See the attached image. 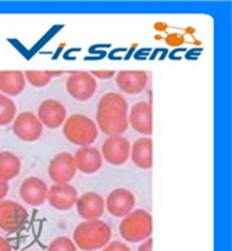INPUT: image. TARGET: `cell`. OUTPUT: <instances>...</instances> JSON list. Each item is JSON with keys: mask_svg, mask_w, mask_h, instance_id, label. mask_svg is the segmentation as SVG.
Returning a JSON list of instances; mask_svg holds the SVG:
<instances>
[{"mask_svg": "<svg viewBox=\"0 0 232 251\" xmlns=\"http://www.w3.org/2000/svg\"><path fill=\"white\" fill-rule=\"evenodd\" d=\"M77 167L74 161V155L67 151L56 154L48 167L49 178L52 179L55 183L63 185V183H70L72 179L77 175Z\"/></svg>", "mask_w": 232, "mask_h": 251, "instance_id": "52a82bcc", "label": "cell"}, {"mask_svg": "<svg viewBox=\"0 0 232 251\" xmlns=\"http://www.w3.org/2000/svg\"><path fill=\"white\" fill-rule=\"evenodd\" d=\"M13 132L23 142H36L43 133V125L40 124L36 114L24 111L18 114L13 121Z\"/></svg>", "mask_w": 232, "mask_h": 251, "instance_id": "ba28073f", "label": "cell"}, {"mask_svg": "<svg viewBox=\"0 0 232 251\" xmlns=\"http://www.w3.org/2000/svg\"><path fill=\"white\" fill-rule=\"evenodd\" d=\"M136 251H153V240L152 239L149 237V239H146L145 242H142Z\"/></svg>", "mask_w": 232, "mask_h": 251, "instance_id": "83f0119b", "label": "cell"}, {"mask_svg": "<svg viewBox=\"0 0 232 251\" xmlns=\"http://www.w3.org/2000/svg\"><path fill=\"white\" fill-rule=\"evenodd\" d=\"M78 196L80 195L77 189L70 183H63V185L55 183L49 187L48 201L50 207H53L55 210L68 211L72 207H75Z\"/></svg>", "mask_w": 232, "mask_h": 251, "instance_id": "9a60e30c", "label": "cell"}, {"mask_svg": "<svg viewBox=\"0 0 232 251\" xmlns=\"http://www.w3.org/2000/svg\"><path fill=\"white\" fill-rule=\"evenodd\" d=\"M166 41L171 46H178V45H182L184 43V38L181 35H178V33H174V35H168Z\"/></svg>", "mask_w": 232, "mask_h": 251, "instance_id": "484cf974", "label": "cell"}, {"mask_svg": "<svg viewBox=\"0 0 232 251\" xmlns=\"http://www.w3.org/2000/svg\"><path fill=\"white\" fill-rule=\"evenodd\" d=\"M25 76L21 71H0V92L4 96H18L25 89Z\"/></svg>", "mask_w": 232, "mask_h": 251, "instance_id": "d6986e66", "label": "cell"}, {"mask_svg": "<svg viewBox=\"0 0 232 251\" xmlns=\"http://www.w3.org/2000/svg\"><path fill=\"white\" fill-rule=\"evenodd\" d=\"M112 227L102 219L84 221L74 230V243L82 251L102 250L112 240Z\"/></svg>", "mask_w": 232, "mask_h": 251, "instance_id": "7a4b0ae2", "label": "cell"}, {"mask_svg": "<svg viewBox=\"0 0 232 251\" xmlns=\"http://www.w3.org/2000/svg\"><path fill=\"white\" fill-rule=\"evenodd\" d=\"M46 74L49 75V78L52 79V78H55V76H61L63 75V71H46Z\"/></svg>", "mask_w": 232, "mask_h": 251, "instance_id": "f546056e", "label": "cell"}, {"mask_svg": "<svg viewBox=\"0 0 232 251\" xmlns=\"http://www.w3.org/2000/svg\"><path fill=\"white\" fill-rule=\"evenodd\" d=\"M17 117L16 103L7 96L0 93V126L8 125Z\"/></svg>", "mask_w": 232, "mask_h": 251, "instance_id": "44dd1931", "label": "cell"}, {"mask_svg": "<svg viewBox=\"0 0 232 251\" xmlns=\"http://www.w3.org/2000/svg\"><path fill=\"white\" fill-rule=\"evenodd\" d=\"M100 154L103 160L112 165H124L129 160L131 154V143L127 138L121 136H109L104 140Z\"/></svg>", "mask_w": 232, "mask_h": 251, "instance_id": "30bf717a", "label": "cell"}, {"mask_svg": "<svg viewBox=\"0 0 232 251\" xmlns=\"http://www.w3.org/2000/svg\"><path fill=\"white\" fill-rule=\"evenodd\" d=\"M128 103L121 95L110 92L97 103L96 126L107 136H121L128 129Z\"/></svg>", "mask_w": 232, "mask_h": 251, "instance_id": "6da1fadb", "label": "cell"}, {"mask_svg": "<svg viewBox=\"0 0 232 251\" xmlns=\"http://www.w3.org/2000/svg\"><path fill=\"white\" fill-rule=\"evenodd\" d=\"M0 251H13L11 244L8 243L7 239H4V237H1V236H0Z\"/></svg>", "mask_w": 232, "mask_h": 251, "instance_id": "f1b7e54d", "label": "cell"}, {"mask_svg": "<svg viewBox=\"0 0 232 251\" xmlns=\"http://www.w3.org/2000/svg\"><path fill=\"white\" fill-rule=\"evenodd\" d=\"M128 124L132 129L150 136L153 132V108L149 101H138L131 107L128 114Z\"/></svg>", "mask_w": 232, "mask_h": 251, "instance_id": "7c38bea8", "label": "cell"}, {"mask_svg": "<svg viewBox=\"0 0 232 251\" xmlns=\"http://www.w3.org/2000/svg\"><path fill=\"white\" fill-rule=\"evenodd\" d=\"M136 199L132 192L128 189L118 187L109 193L107 199H104V207L116 218H124L132 210H135Z\"/></svg>", "mask_w": 232, "mask_h": 251, "instance_id": "9c48e42d", "label": "cell"}, {"mask_svg": "<svg viewBox=\"0 0 232 251\" xmlns=\"http://www.w3.org/2000/svg\"><path fill=\"white\" fill-rule=\"evenodd\" d=\"M75 208L78 211V215L84 221L100 219L106 211L104 199L96 192H87L84 195L78 196Z\"/></svg>", "mask_w": 232, "mask_h": 251, "instance_id": "5bb4252c", "label": "cell"}, {"mask_svg": "<svg viewBox=\"0 0 232 251\" xmlns=\"http://www.w3.org/2000/svg\"><path fill=\"white\" fill-rule=\"evenodd\" d=\"M102 251H131V249L124 242L114 240V242H110L107 246H104Z\"/></svg>", "mask_w": 232, "mask_h": 251, "instance_id": "cb8c5ba5", "label": "cell"}, {"mask_svg": "<svg viewBox=\"0 0 232 251\" xmlns=\"http://www.w3.org/2000/svg\"><path fill=\"white\" fill-rule=\"evenodd\" d=\"M25 81L29 82L33 88H45L48 86L50 78L46 74V71H36V70H28L24 73Z\"/></svg>", "mask_w": 232, "mask_h": 251, "instance_id": "7402d4cb", "label": "cell"}, {"mask_svg": "<svg viewBox=\"0 0 232 251\" xmlns=\"http://www.w3.org/2000/svg\"><path fill=\"white\" fill-rule=\"evenodd\" d=\"M21 171V160L11 151H0V179L11 180L18 176Z\"/></svg>", "mask_w": 232, "mask_h": 251, "instance_id": "ffe728a7", "label": "cell"}, {"mask_svg": "<svg viewBox=\"0 0 232 251\" xmlns=\"http://www.w3.org/2000/svg\"><path fill=\"white\" fill-rule=\"evenodd\" d=\"M36 117L39 118L40 124L49 129H57L63 126L67 120V110L63 103L55 99H48L42 101L38 108Z\"/></svg>", "mask_w": 232, "mask_h": 251, "instance_id": "8fae6325", "label": "cell"}, {"mask_svg": "<svg viewBox=\"0 0 232 251\" xmlns=\"http://www.w3.org/2000/svg\"><path fill=\"white\" fill-rule=\"evenodd\" d=\"M65 89L72 99L78 101H88L96 93V79L87 71L72 73L65 82Z\"/></svg>", "mask_w": 232, "mask_h": 251, "instance_id": "8992f818", "label": "cell"}, {"mask_svg": "<svg viewBox=\"0 0 232 251\" xmlns=\"http://www.w3.org/2000/svg\"><path fill=\"white\" fill-rule=\"evenodd\" d=\"M49 186L38 176H29L20 186V197L31 207H39L48 200Z\"/></svg>", "mask_w": 232, "mask_h": 251, "instance_id": "2e32d148", "label": "cell"}, {"mask_svg": "<svg viewBox=\"0 0 232 251\" xmlns=\"http://www.w3.org/2000/svg\"><path fill=\"white\" fill-rule=\"evenodd\" d=\"M74 161L77 170L84 174H96L102 168L103 157L96 147H80L74 154Z\"/></svg>", "mask_w": 232, "mask_h": 251, "instance_id": "e0dca14e", "label": "cell"}, {"mask_svg": "<svg viewBox=\"0 0 232 251\" xmlns=\"http://www.w3.org/2000/svg\"><path fill=\"white\" fill-rule=\"evenodd\" d=\"M149 82V75L142 70H124L116 73V83L124 93L136 96L142 93Z\"/></svg>", "mask_w": 232, "mask_h": 251, "instance_id": "4fadbf2b", "label": "cell"}, {"mask_svg": "<svg viewBox=\"0 0 232 251\" xmlns=\"http://www.w3.org/2000/svg\"><path fill=\"white\" fill-rule=\"evenodd\" d=\"M90 75L95 79H110L113 76H116V71H113V70H95L90 73Z\"/></svg>", "mask_w": 232, "mask_h": 251, "instance_id": "d4e9b609", "label": "cell"}, {"mask_svg": "<svg viewBox=\"0 0 232 251\" xmlns=\"http://www.w3.org/2000/svg\"><path fill=\"white\" fill-rule=\"evenodd\" d=\"M48 251H77L74 240L67 236H58L49 244Z\"/></svg>", "mask_w": 232, "mask_h": 251, "instance_id": "603a6c76", "label": "cell"}, {"mask_svg": "<svg viewBox=\"0 0 232 251\" xmlns=\"http://www.w3.org/2000/svg\"><path fill=\"white\" fill-rule=\"evenodd\" d=\"M29 214L20 202L14 200H1L0 201V229L7 233H16L28 222Z\"/></svg>", "mask_w": 232, "mask_h": 251, "instance_id": "5b68a950", "label": "cell"}, {"mask_svg": "<svg viewBox=\"0 0 232 251\" xmlns=\"http://www.w3.org/2000/svg\"><path fill=\"white\" fill-rule=\"evenodd\" d=\"M8 190H10V186H8V182L0 179V201L6 199V196L8 195Z\"/></svg>", "mask_w": 232, "mask_h": 251, "instance_id": "4316f807", "label": "cell"}, {"mask_svg": "<svg viewBox=\"0 0 232 251\" xmlns=\"http://www.w3.org/2000/svg\"><path fill=\"white\" fill-rule=\"evenodd\" d=\"M122 240L128 243H142L152 236L153 218L146 210L136 208L125 215L118 227Z\"/></svg>", "mask_w": 232, "mask_h": 251, "instance_id": "277c9868", "label": "cell"}, {"mask_svg": "<svg viewBox=\"0 0 232 251\" xmlns=\"http://www.w3.org/2000/svg\"><path fill=\"white\" fill-rule=\"evenodd\" d=\"M63 135L65 139L80 147L92 146L95 143L99 135V129L96 122L88 115L84 114H72L67 117V120L63 124Z\"/></svg>", "mask_w": 232, "mask_h": 251, "instance_id": "3957f363", "label": "cell"}, {"mask_svg": "<svg viewBox=\"0 0 232 251\" xmlns=\"http://www.w3.org/2000/svg\"><path fill=\"white\" fill-rule=\"evenodd\" d=\"M131 161L141 170H152L153 167V140L147 136L138 139L131 145Z\"/></svg>", "mask_w": 232, "mask_h": 251, "instance_id": "ac0fdd59", "label": "cell"}]
</instances>
